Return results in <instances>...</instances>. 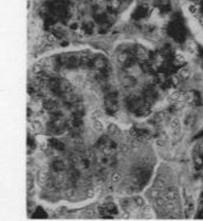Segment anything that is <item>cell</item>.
<instances>
[{"label":"cell","instance_id":"1","mask_svg":"<svg viewBox=\"0 0 203 221\" xmlns=\"http://www.w3.org/2000/svg\"><path fill=\"white\" fill-rule=\"evenodd\" d=\"M169 130H170V134H171L174 137L179 136V134H181V121H179V118L174 117V118L170 120Z\"/></svg>","mask_w":203,"mask_h":221},{"label":"cell","instance_id":"2","mask_svg":"<svg viewBox=\"0 0 203 221\" xmlns=\"http://www.w3.org/2000/svg\"><path fill=\"white\" fill-rule=\"evenodd\" d=\"M46 180H47V166H43L39 169V173L37 176V182L39 186H44Z\"/></svg>","mask_w":203,"mask_h":221},{"label":"cell","instance_id":"3","mask_svg":"<svg viewBox=\"0 0 203 221\" xmlns=\"http://www.w3.org/2000/svg\"><path fill=\"white\" fill-rule=\"evenodd\" d=\"M183 94L179 90H173L169 95V101L173 103H177V102H183Z\"/></svg>","mask_w":203,"mask_h":221},{"label":"cell","instance_id":"4","mask_svg":"<svg viewBox=\"0 0 203 221\" xmlns=\"http://www.w3.org/2000/svg\"><path fill=\"white\" fill-rule=\"evenodd\" d=\"M30 128L33 133H41L44 130V127H43V123L38 120H34L30 123Z\"/></svg>","mask_w":203,"mask_h":221},{"label":"cell","instance_id":"5","mask_svg":"<svg viewBox=\"0 0 203 221\" xmlns=\"http://www.w3.org/2000/svg\"><path fill=\"white\" fill-rule=\"evenodd\" d=\"M177 77L182 81H186L190 77V70L188 68H182V69L178 70L177 72Z\"/></svg>","mask_w":203,"mask_h":221},{"label":"cell","instance_id":"6","mask_svg":"<svg viewBox=\"0 0 203 221\" xmlns=\"http://www.w3.org/2000/svg\"><path fill=\"white\" fill-rule=\"evenodd\" d=\"M91 127H92V129L95 130L96 133H102L104 130V125H103L100 120H92Z\"/></svg>","mask_w":203,"mask_h":221},{"label":"cell","instance_id":"7","mask_svg":"<svg viewBox=\"0 0 203 221\" xmlns=\"http://www.w3.org/2000/svg\"><path fill=\"white\" fill-rule=\"evenodd\" d=\"M186 50H187V52L189 55H195V52H196V44L190 39L186 44Z\"/></svg>","mask_w":203,"mask_h":221},{"label":"cell","instance_id":"8","mask_svg":"<svg viewBox=\"0 0 203 221\" xmlns=\"http://www.w3.org/2000/svg\"><path fill=\"white\" fill-rule=\"evenodd\" d=\"M123 181V176L121 173H113L112 174V176H111V182L113 183V184H119L121 182Z\"/></svg>","mask_w":203,"mask_h":221},{"label":"cell","instance_id":"9","mask_svg":"<svg viewBox=\"0 0 203 221\" xmlns=\"http://www.w3.org/2000/svg\"><path fill=\"white\" fill-rule=\"evenodd\" d=\"M175 60H176V63H178V64H183V63L187 62V57L183 55L182 52H177L176 55H175Z\"/></svg>","mask_w":203,"mask_h":221},{"label":"cell","instance_id":"10","mask_svg":"<svg viewBox=\"0 0 203 221\" xmlns=\"http://www.w3.org/2000/svg\"><path fill=\"white\" fill-rule=\"evenodd\" d=\"M188 11H189L190 14L195 15V14L198 12V6L196 4H194V2H191V4H189V6H188Z\"/></svg>","mask_w":203,"mask_h":221},{"label":"cell","instance_id":"11","mask_svg":"<svg viewBox=\"0 0 203 221\" xmlns=\"http://www.w3.org/2000/svg\"><path fill=\"white\" fill-rule=\"evenodd\" d=\"M100 116H102V112H100V110H98V109L92 110L91 115H90L91 120H99V118H100Z\"/></svg>","mask_w":203,"mask_h":221},{"label":"cell","instance_id":"12","mask_svg":"<svg viewBox=\"0 0 203 221\" xmlns=\"http://www.w3.org/2000/svg\"><path fill=\"white\" fill-rule=\"evenodd\" d=\"M191 99H192V94H190V92L183 94V102L184 103H189V102H191Z\"/></svg>","mask_w":203,"mask_h":221},{"label":"cell","instance_id":"13","mask_svg":"<svg viewBox=\"0 0 203 221\" xmlns=\"http://www.w3.org/2000/svg\"><path fill=\"white\" fill-rule=\"evenodd\" d=\"M95 194H96L95 188H89V189L86 191V196H87V197H92V196H95Z\"/></svg>","mask_w":203,"mask_h":221},{"label":"cell","instance_id":"14","mask_svg":"<svg viewBox=\"0 0 203 221\" xmlns=\"http://www.w3.org/2000/svg\"><path fill=\"white\" fill-rule=\"evenodd\" d=\"M138 55H139V57H141V58H143V57L145 58L148 53H147V51H145L144 49H141V50H139V52H138Z\"/></svg>","mask_w":203,"mask_h":221},{"label":"cell","instance_id":"15","mask_svg":"<svg viewBox=\"0 0 203 221\" xmlns=\"http://www.w3.org/2000/svg\"><path fill=\"white\" fill-rule=\"evenodd\" d=\"M47 40H49V42H51V43H54L56 42V38H54L52 34H49V36H47Z\"/></svg>","mask_w":203,"mask_h":221},{"label":"cell","instance_id":"16","mask_svg":"<svg viewBox=\"0 0 203 221\" xmlns=\"http://www.w3.org/2000/svg\"><path fill=\"white\" fill-rule=\"evenodd\" d=\"M200 23H201V24H202V25H203V17H202V18H201V20H200Z\"/></svg>","mask_w":203,"mask_h":221}]
</instances>
